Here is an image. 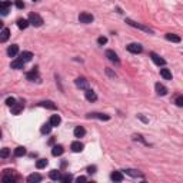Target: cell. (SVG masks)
Segmentation results:
<instances>
[{
  "instance_id": "obj_10",
  "label": "cell",
  "mask_w": 183,
  "mask_h": 183,
  "mask_svg": "<svg viewBox=\"0 0 183 183\" xmlns=\"http://www.w3.org/2000/svg\"><path fill=\"white\" fill-rule=\"evenodd\" d=\"M10 1H0V13L3 14V16H6V14L9 13V7H10Z\"/></svg>"
},
{
  "instance_id": "obj_5",
  "label": "cell",
  "mask_w": 183,
  "mask_h": 183,
  "mask_svg": "<svg viewBox=\"0 0 183 183\" xmlns=\"http://www.w3.org/2000/svg\"><path fill=\"white\" fill-rule=\"evenodd\" d=\"M150 57H152V60H153V63L157 66H165L166 65V60L163 59V57H160L157 53H150Z\"/></svg>"
},
{
  "instance_id": "obj_32",
  "label": "cell",
  "mask_w": 183,
  "mask_h": 183,
  "mask_svg": "<svg viewBox=\"0 0 183 183\" xmlns=\"http://www.w3.org/2000/svg\"><path fill=\"white\" fill-rule=\"evenodd\" d=\"M125 172H126V175H129V176H133V177H137V176H142V173H140L139 170L127 169V170H125Z\"/></svg>"
},
{
  "instance_id": "obj_4",
  "label": "cell",
  "mask_w": 183,
  "mask_h": 183,
  "mask_svg": "<svg viewBox=\"0 0 183 183\" xmlns=\"http://www.w3.org/2000/svg\"><path fill=\"white\" fill-rule=\"evenodd\" d=\"M75 84L77 86L79 89H89V82L86 80L84 77H77L76 80H75Z\"/></svg>"
},
{
  "instance_id": "obj_3",
  "label": "cell",
  "mask_w": 183,
  "mask_h": 183,
  "mask_svg": "<svg viewBox=\"0 0 183 183\" xmlns=\"http://www.w3.org/2000/svg\"><path fill=\"white\" fill-rule=\"evenodd\" d=\"M94 20V17H93V14L92 13H87V12H83V13L79 14V22L80 23H84V25H89Z\"/></svg>"
},
{
  "instance_id": "obj_7",
  "label": "cell",
  "mask_w": 183,
  "mask_h": 183,
  "mask_svg": "<svg viewBox=\"0 0 183 183\" xmlns=\"http://www.w3.org/2000/svg\"><path fill=\"white\" fill-rule=\"evenodd\" d=\"M106 57H107V59H109L112 63H115V65H119V63H120L118 54L113 52V50H106Z\"/></svg>"
},
{
  "instance_id": "obj_35",
  "label": "cell",
  "mask_w": 183,
  "mask_h": 183,
  "mask_svg": "<svg viewBox=\"0 0 183 183\" xmlns=\"http://www.w3.org/2000/svg\"><path fill=\"white\" fill-rule=\"evenodd\" d=\"M14 103H16V99H14V97H9V99L6 100V105L9 106V107H12Z\"/></svg>"
},
{
  "instance_id": "obj_16",
  "label": "cell",
  "mask_w": 183,
  "mask_h": 183,
  "mask_svg": "<svg viewBox=\"0 0 183 183\" xmlns=\"http://www.w3.org/2000/svg\"><path fill=\"white\" fill-rule=\"evenodd\" d=\"M23 106H25L23 105V102H20V103L16 102V103L12 106V113H13V115H19V113L23 110Z\"/></svg>"
},
{
  "instance_id": "obj_8",
  "label": "cell",
  "mask_w": 183,
  "mask_h": 183,
  "mask_svg": "<svg viewBox=\"0 0 183 183\" xmlns=\"http://www.w3.org/2000/svg\"><path fill=\"white\" fill-rule=\"evenodd\" d=\"M87 118L89 119H99V120H109L110 116H109V115H105V113H89Z\"/></svg>"
},
{
  "instance_id": "obj_22",
  "label": "cell",
  "mask_w": 183,
  "mask_h": 183,
  "mask_svg": "<svg viewBox=\"0 0 183 183\" xmlns=\"http://www.w3.org/2000/svg\"><path fill=\"white\" fill-rule=\"evenodd\" d=\"M17 53H19V46H17V44H12V46L7 49V54H9L10 57H14Z\"/></svg>"
},
{
  "instance_id": "obj_42",
  "label": "cell",
  "mask_w": 183,
  "mask_h": 183,
  "mask_svg": "<svg viewBox=\"0 0 183 183\" xmlns=\"http://www.w3.org/2000/svg\"><path fill=\"white\" fill-rule=\"evenodd\" d=\"M0 139H1V130H0Z\"/></svg>"
},
{
  "instance_id": "obj_41",
  "label": "cell",
  "mask_w": 183,
  "mask_h": 183,
  "mask_svg": "<svg viewBox=\"0 0 183 183\" xmlns=\"http://www.w3.org/2000/svg\"><path fill=\"white\" fill-rule=\"evenodd\" d=\"M3 26H4V23H3V20H0V29H1Z\"/></svg>"
},
{
  "instance_id": "obj_27",
  "label": "cell",
  "mask_w": 183,
  "mask_h": 183,
  "mask_svg": "<svg viewBox=\"0 0 183 183\" xmlns=\"http://www.w3.org/2000/svg\"><path fill=\"white\" fill-rule=\"evenodd\" d=\"M40 132H42V134H49V133L52 132V125H50V123H44V125L40 127Z\"/></svg>"
},
{
  "instance_id": "obj_21",
  "label": "cell",
  "mask_w": 183,
  "mask_h": 183,
  "mask_svg": "<svg viewBox=\"0 0 183 183\" xmlns=\"http://www.w3.org/2000/svg\"><path fill=\"white\" fill-rule=\"evenodd\" d=\"M23 65H25V62L19 57V59H16V60H13L12 62V65H10V67L12 69H23Z\"/></svg>"
},
{
  "instance_id": "obj_40",
  "label": "cell",
  "mask_w": 183,
  "mask_h": 183,
  "mask_svg": "<svg viewBox=\"0 0 183 183\" xmlns=\"http://www.w3.org/2000/svg\"><path fill=\"white\" fill-rule=\"evenodd\" d=\"M76 180H77V182H86V180H87V177H84V176H79Z\"/></svg>"
},
{
  "instance_id": "obj_12",
  "label": "cell",
  "mask_w": 183,
  "mask_h": 183,
  "mask_svg": "<svg viewBox=\"0 0 183 183\" xmlns=\"http://www.w3.org/2000/svg\"><path fill=\"white\" fill-rule=\"evenodd\" d=\"M26 77H27V80H30V82H34L36 79H39V70L34 67L32 72H29V73H27Z\"/></svg>"
},
{
  "instance_id": "obj_24",
  "label": "cell",
  "mask_w": 183,
  "mask_h": 183,
  "mask_svg": "<svg viewBox=\"0 0 183 183\" xmlns=\"http://www.w3.org/2000/svg\"><path fill=\"white\" fill-rule=\"evenodd\" d=\"M26 155V147H23V146H19V147H16L14 149V156L16 157H22Z\"/></svg>"
},
{
  "instance_id": "obj_15",
  "label": "cell",
  "mask_w": 183,
  "mask_h": 183,
  "mask_svg": "<svg viewBox=\"0 0 183 183\" xmlns=\"http://www.w3.org/2000/svg\"><path fill=\"white\" fill-rule=\"evenodd\" d=\"M42 176L40 175H37V173H33V175H30V176H27V182L29 183H39L42 182Z\"/></svg>"
},
{
  "instance_id": "obj_11",
  "label": "cell",
  "mask_w": 183,
  "mask_h": 183,
  "mask_svg": "<svg viewBox=\"0 0 183 183\" xmlns=\"http://www.w3.org/2000/svg\"><path fill=\"white\" fill-rule=\"evenodd\" d=\"M63 152H65V149H63V146H62V144H56V146H53V149H52V155H53V156H62V155H63Z\"/></svg>"
},
{
  "instance_id": "obj_23",
  "label": "cell",
  "mask_w": 183,
  "mask_h": 183,
  "mask_svg": "<svg viewBox=\"0 0 183 183\" xmlns=\"http://www.w3.org/2000/svg\"><path fill=\"white\" fill-rule=\"evenodd\" d=\"M20 59L26 63V62H30L32 59H33V53L32 52H22V54H20Z\"/></svg>"
},
{
  "instance_id": "obj_9",
  "label": "cell",
  "mask_w": 183,
  "mask_h": 183,
  "mask_svg": "<svg viewBox=\"0 0 183 183\" xmlns=\"http://www.w3.org/2000/svg\"><path fill=\"white\" fill-rule=\"evenodd\" d=\"M84 96H86V99H87L89 102H96V100H97V94L92 90V89H86Z\"/></svg>"
},
{
  "instance_id": "obj_30",
  "label": "cell",
  "mask_w": 183,
  "mask_h": 183,
  "mask_svg": "<svg viewBox=\"0 0 183 183\" xmlns=\"http://www.w3.org/2000/svg\"><path fill=\"white\" fill-rule=\"evenodd\" d=\"M49 176H50V179H52V180H59L62 175H60V172H59V170L53 169V170H50V173H49Z\"/></svg>"
},
{
  "instance_id": "obj_14",
  "label": "cell",
  "mask_w": 183,
  "mask_h": 183,
  "mask_svg": "<svg viewBox=\"0 0 183 183\" xmlns=\"http://www.w3.org/2000/svg\"><path fill=\"white\" fill-rule=\"evenodd\" d=\"M9 37H10V30H9V29H3V30L0 32V43L7 42Z\"/></svg>"
},
{
  "instance_id": "obj_25",
  "label": "cell",
  "mask_w": 183,
  "mask_h": 183,
  "mask_svg": "<svg viewBox=\"0 0 183 183\" xmlns=\"http://www.w3.org/2000/svg\"><path fill=\"white\" fill-rule=\"evenodd\" d=\"M84 134H86V130H84L83 126H77L75 129V137H83Z\"/></svg>"
},
{
  "instance_id": "obj_13",
  "label": "cell",
  "mask_w": 183,
  "mask_h": 183,
  "mask_svg": "<svg viewBox=\"0 0 183 183\" xmlns=\"http://www.w3.org/2000/svg\"><path fill=\"white\" fill-rule=\"evenodd\" d=\"M83 143H80V142H73V143L70 144V149H72V152H75V153H79V152H82L83 150Z\"/></svg>"
},
{
  "instance_id": "obj_38",
  "label": "cell",
  "mask_w": 183,
  "mask_h": 183,
  "mask_svg": "<svg viewBox=\"0 0 183 183\" xmlns=\"http://www.w3.org/2000/svg\"><path fill=\"white\" fill-rule=\"evenodd\" d=\"M97 43L103 46V44H106V43H107V39H106V37H103V36H102V37H99V39H97Z\"/></svg>"
},
{
  "instance_id": "obj_20",
  "label": "cell",
  "mask_w": 183,
  "mask_h": 183,
  "mask_svg": "<svg viewBox=\"0 0 183 183\" xmlns=\"http://www.w3.org/2000/svg\"><path fill=\"white\" fill-rule=\"evenodd\" d=\"M110 179H112L113 182H122V180H123V173H122V172H113V173L110 175Z\"/></svg>"
},
{
  "instance_id": "obj_37",
  "label": "cell",
  "mask_w": 183,
  "mask_h": 183,
  "mask_svg": "<svg viewBox=\"0 0 183 183\" xmlns=\"http://www.w3.org/2000/svg\"><path fill=\"white\" fill-rule=\"evenodd\" d=\"M176 105L179 106V107H182L183 106V96H177V99H176Z\"/></svg>"
},
{
  "instance_id": "obj_2",
  "label": "cell",
  "mask_w": 183,
  "mask_h": 183,
  "mask_svg": "<svg viewBox=\"0 0 183 183\" xmlns=\"http://www.w3.org/2000/svg\"><path fill=\"white\" fill-rule=\"evenodd\" d=\"M126 23L132 27H136V29H140V30H143L146 33H150V34H153V30L152 29H149L147 26H144V25H140V23H137V22H133L132 19H126Z\"/></svg>"
},
{
  "instance_id": "obj_28",
  "label": "cell",
  "mask_w": 183,
  "mask_h": 183,
  "mask_svg": "<svg viewBox=\"0 0 183 183\" xmlns=\"http://www.w3.org/2000/svg\"><path fill=\"white\" fill-rule=\"evenodd\" d=\"M166 40H169V42H173V43H180V37L179 36H176V34H172V33H168L166 36Z\"/></svg>"
},
{
  "instance_id": "obj_26",
  "label": "cell",
  "mask_w": 183,
  "mask_h": 183,
  "mask_svg": "<svg viewBox=\"0 0 183 183\" xmlns=\"http://www.w3.org/2000/svg\"><path fill=\"white\" fill-rule=\"evenodd\" d=\"M29 25H30V23H29V20H26V19H19V20H17V27L22 29V30L27 29Z\"/></svg>"
},
{
  "instance_id": "obj_34",
  "label": "cell",
  "mask_w": 183,
  "mask_h": 183,
  "mask_svg": "<svg viewBox=\"0 0 183 183\" xmlns=\"http://www.w3.org/2000/svg\"><path fill=\"white\" fill-rule=\"evenodd\" d=\"M59 180H60V182H63V183L72 182V180H73V176L67 173V175H63V176H60V179H59Z\"/></svg>"
},
{
  "instance_id": "obj_31",
  "label": "cell",
  "mask_w": 183,
  "mask_h": 183,
  "mask_svg": "<svg viewBox=\"0 0 183 183\" xmlns=\"http://www.w3.org/2000/svg\"><path fill=\"white\" fill-rule=\"evenodd\" d=\"M47 166V159H39L37 162H36V168L37 169H43V168H46Z\"/></svg>"
},
{
  "instance_id": "obj_43",
  "label": "cell",
  "mask_w": 183,
  "mask_h": 183,
  "mask_svg": "<svg viewBox=\"0 0 183 183\" xmlns=\"http://www.w3.org/2000/svg\"><path fill=\"white\" fill-rule=\"evenodd\" d=\"M33 1H39V0H33Z\"/></svg>"
},
{
  "instance_id": "obj_1",
  "label": "cell",
  "mask_w": 183,
  "mask_h": 183,
  "mask_svg": "<svg viewBox=\"0 0 183 183\" xmlns=\"http://www.w3.org/2000/svg\"><path fill=\"white\" fill-rule=\"evenodd\" d=\"M29 23L34 27H40L43 25V19L37 13H30L29 14Z\"/></svg>"
},
{
  "instance_id": "obj_39",
  "label": "cell",
  "mask_w": 183,
  "mask_h": 183,
  "mask_svg": "<svg viewBox=\"0 0 183 183\" xmlns=\"http://www.w3.org/2000/svg\"><path fill=\"white\" fill-rule=\"evenodd\" d=\"M87 172H89V173H94V172H96V166H89V168H87Z\"/></svg>"
},
{
  "instance_id": "obj_17",
  "label": "cell",
  "mask_w": 183,
  "mask_h": 183,
  "mask_svg": "<svg viewBox=\"0 0 183 183\" xmlns=\"http://www.w3.org/2000/svg\"><path fill=\"white\" fill-rule=\"evenodd\" d=\"M39 106H42V107H46V109H50V110H56V105L53 103L52 100H44V102H40Z\"/></svg>"
},
{
  "instance_id": "obj_36",
  "label": "cell",
  "mask_w": 183,
  "mask_h": 183,
  "mask_svg": "<svg viewBox=\"0 0 183 183\" xmlns=\"http://www.w3.org/2000/svg\"><path fill=\"white\" fill-rule=\"evenodd\" d=\"M16 7H17V9H25L23 0H16Z\"/></svg>"
},
{
  "instance_id": "obj_33",
  "label": "cell",
  "mask_w": 183,
  "mask_h": 183,
  "mask_svg": "<svg viewBox=\"0 0 183 183\" xmlns=\"http://www.w3.org/2000/svg\"><path fill=\"white\" fill-rule=\"evenodd\" d=\"M10 156V149H7V147H3L1 150H0V157L1 159H6V157Z\"/></svg>"
},
{
  "instance_id": "obj_19",
  "label": "cell",
  "mask_w": 183,
  "mask_h": 183,
  "mask_svg": "<svg viewBox=\"0 0 183 183\" xmlns=\"http://www.w3.org/2000/svg\"><path fill=\"white\" fill-rule=\"evenodd\" d=\"M60 122H62V119H60L59 115H52V118H50V120H49V123L52 125V127H54V126H59V125H60Z\"/></svg>"
},
{
  "instance_id": "obj_29",
  "label": "cell",
  "mask_w": 183,
  "mask_h": 183,
  "mask_svg": "<svg viewBox=\"0 0 183 183\" xmlns=\"http://www.w3.org/2000/svg\"><path fill=\"white\" fill-rule=\"evenodd\" d=\"M160 76L166 80H170L172 79V73H170L169 69H160Z\"/></svg>"
},
{
  "instance_id": "obj_6",
  "label": "cell",
  "mask_w": 183,
  "mask_h": 183,
  "mask_svg": "<svg viewBox=\"0 0 183 183\" xmlns=\"http://www.w3.org/2000/svg\"><path fill=\"white\" fill-rule=\"evenodd\" d=\"M127 50H129L130 53L137 54V53H142L143 47H142V44H139V43H130V44L127 46Z\"/></svg>"
},
{
  "instance_id": "obj_18",
  "label": "cell",
  "mask_w": 183,
  "mask_h": 183,
  "mask_svg": "<svg viewBox=\"0 0 183 183\" xmlns=\"http://www.w3.org/2000/svg\"><path fill=\"white\" fill-rule=\"evenodd\" d=\"M156 93L159 96H165V94H168V89L163 86V84H160V83H156Z\"/></svg>"
}]
</instances>
